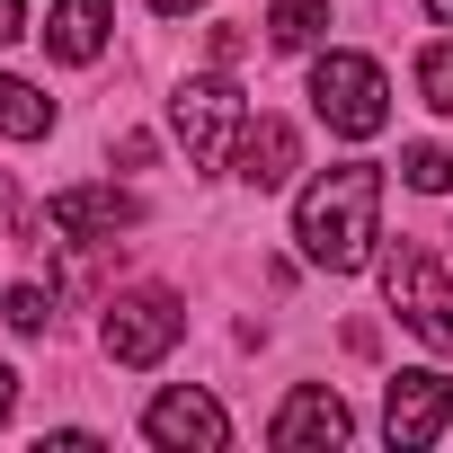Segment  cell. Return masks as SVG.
Returning a JSON list of instances; mask_svg holds the SVG:
<instances>
[{
  "instance_id": "1",
  "label": "cell",
  "mask_w": 453,
  "mask_h": 453,
  "mask_svg": "<svg viewBox=\"0 0 453 453\" xmlns=\"http://www.w3.org/2000/svg\"><path fill=\"white\" fill-rule=\"evenodd\" d=\"M294 241H303L311 267L356 276V267L373 258V241H382V169H373V160L320 169V178L303 187V204H294Z\"/></svg>"
},
{
  "instance_id": "2",
  "label": "cell",
  "mask_w": 453,
  "mask_h": 453,
  "mask_svg": "<svg viewBox=\"0 0 453 453\" xmlns=\"http://www.w3.org/2000/svg\"><path fill=\"white\" fill-rule=\"evenodd\" d=\"M311 116H320L329 134H347V142H373V134L391 125V81H382V63H365V54H320V63H311Z\"/></svg>"
},
{
  "instance_id": "3",
  "label": "cell",
  "mask_w": 453,
  "mask_h": 453,
  "mask_svg": "<svg viewBox=\"0 0 453 453\" xmlns=\"http://www.w3.org/2000/svg\"><path fill=\"white\" fill-rule=\"evenodd\" d=\"M169 125H178V142H187V160H196V169H232V142H241L250 107H241V89L222 81V72H196V81H178Z\"/></svg>"
},
{
  "instance_id": "4",
  "label": "cell",
  "mask_w": 453,
  "mask_h": 453,
  "mask_svg": "<svg viewBox=\"0 0 453 453\" xmlns=\"http://www.w3.org/2000/svg\"><path fill=\"white\" fill-rule=\"evenodd\" d=\"M178 338H187V303H178V294H160V285L116 294V303H107V329H98V347H107L116 365H134V373H142V365H160Z\"/></svg>"
},
{
  "instance_id": "5",
  "label": "cell",
  "mask_w": 453,
  "mask_h": 453,
  "mask_svg": "<svg viewBox=\"0 0 453 453\" xmlns=\"http://www.w3.org/2000/svg\"><path fill=\"white\" fill-rule=\"evenodd\" d=\"M382 294H391V311H400L435 356H453V285H444V267H435L426 250L400 241V250L382 258Z\"/></svg>"
},
{
  "instance_id": "6",
  "label": "cell",
  "mask_w": 453,
  "mask_h": 453,
  "mask_svg": "<svg viewBox=\"0 0 453 453\" xmlns=\"http://www.w3.org/2000/svg\"><path fill=\"white\" fill-rule=\"evenodd\" d=\"M142 435H151V444H169V453H222V444H232V418H222V400H213V391L178 382V391H160V400L142 409Z\"/></svg>"
},
{
  "instance_id": "7",
  "label": "cell",
  "mask_w": 453,
  "mask_h": 453,
  "mask_svg": "<svg viewBox=\"0 0 453 453\" xmlns=\"http://www.w3.org/2000/svg\"><path fill=\"white\" fill-rule=\"evenodd\" d=\"M453 426V382L444 373H391V391H382V435L400 444V453H418V444H435Z\"/></svg>"
},
{
  "instance_id": "8",
  "label": "cell",
  "mask_w": 453,
  "mask_h": 453,
  "mask_svg": "<svg viewBox=\"0 0 453 453\" xmlns=\"http://www.w3.org/2000/svg\"><path fill=\"white\" fill-rule=\"evenodd\" d=\"M134 222H142V196H125V187H63L45 204V232H63V241H116Z\"/></svg>"
},
{
  "instance_id": "9",
  "label": "cell",
  "mask_w": 453,
  "mask_h": 453,
  "mask_svg": "<svg viewBox=\"0 0 453 453\" xmlns=\"http://www.w3.org/2000/svg\"><path fill=\"white\" fill-rule=\"evenodd\" d=\"M294 160H303V142H294V125H285V116H250V125H241V142H232V178H241V187H258V196H267V187H285V178H294Z\"/></svg>"
},
{
  "instance_id": "10",
  "label": "cell",
  "mask_w": 453,
  "mask_h": 453,
  "mask_svg": "<svg viewBox=\"0 0 453 453\" xmlns=\"http://www.w3.org/2000/svg\"><path fill=\"white\" fill-rule=\"evenodd\" d=\"M347 426H356V418H347V400H338L329 382H303V391L276 409V426H267V435H276L285 453H303V444H347Z\"/></svg>"
},
{
  "instance_id": "11",
  "label": "cell",
  "mask_w": 453,
  "mask_h": 453,
  "mask_svg": "<svg viewBox=\"0 0 453 453\" xmlns=\"http://www.w3.org/2000/svg\"><path fill=\"white\" fill-rule=\"evenodd\" d=\"M107 27H116L107 0H54L45 45H54V63H98V54H107Z\"/></svg>"
},
{
  "instance_id": "12",
  "label": "cell",
  "mask_w": 453,
  "mask_h": 453,
  "mask_svg": "<svg viewBox=\"0 0 453 453\" xmlns=\"http://www.w3.org/2000/svg\"><path fill=\"white\" fill-rule=\"evenodd\" d=\"M0 134H10V142H45V134H54V98H45L36 81H10V72H0Z\"/></svg>"
},
{
  "instance_id": "13",
  "label": "cell",
  "mask_w": 453,
  "mask_h": 453,
  "mask_svg": "<svg viewBox=\"0 0 453 453\" xmlns=\"http://www.w3.org/2000/svg\"><path fill=\"white\" fill-rule=\"evenodd\" d=\"M320 27H329V0H276V10H267V36H276L285 54L320 45Z\"/></svg>"
},
{
  "instance_id": "14",
  "label": "cell",
  "mask_w": 453,
  "mask_h": 453,
  "mask_svg": "<svg viewBox=\"0 0 453 453\" xmlns=\"http://www.w3.org/2000/svg\"><path fill=\"white\" fill-rule=\"evenodd\" d=\"M400 178H409L418 196H453V151H444V142H409V151H400Z\"/></svg>"
},
{
  "instance_id": "15",
  "label": "cell",
  "mask_w": 453,
  "mask_h": 453,
  "mask_svg": "<svg viewBox=\"0 0 453 453\" xmlns=\"http://www.w3.org/2000/svg\"><path fill=\"white\" fill-rule=\"evenodd\" d=\"M418 98H426V107H435V116H453V36H444V45H426V54H418Z\"/></svg>"
},
{
  "instance_id": "16",
  "label": "cell",
  "mask_w": 453,
  "mask_h": 453,
  "mask_svg": "<svg viewBox=\"0 0 453 453\" xmlns=\"http://www.w3.org/2000/svg\"><path fill=\"white\" fill-rule=\"evenodd\" d=\"M0 311H10L19 338H45V329H54V294H45V285H10V303H0Z\"/></svg>"
},
{
  "instance_id": "17",
  "label": "cell",
  "mask_w": 453,
  "mask_h": 453,
  "mask_svg": "<svg viewBox=\"0 0 453 453\" xmlns=\"http://www.w3.org/2000/svg\"><path fill=\"white\" fill-rule=\"evenodd\" d=\"M0 222H10V232H19V222H27V204H19V187H10V169H0Z\"/></svg>"
},
{
  "instance_id": "18",
  "label": "cell",
  "mask_w": 453,
  "mask_h": 453,
  "mask_svg": "<svg viewBox=\"0 0 453 453\" xmlns=\"http://www.w3.org/2000/svg\"><path fill=\"white\" fill-rule=\"evenodd\" d=\"M19 27H27V0H0V45H10Z\"/></svg>"
},
{
  "instance_id": "19",
  "label": "cell",
  "mask_w": 453,
  "mask_h": 453,
  "mask_svg": "<svg viewBox=\"0 0 453 453\" xmlns=\"http://www.w3.org/2000/svg\"><path fill=\"white\" fill-rule=\"evenodd\" d=\"M10 409H19V373L0 365V426H10Z\"/></svg>"
},
{
  "instance_id": "20",
  "label": "cell",
  "mask_w": 453,
  "mask_h": 453,
  "mask_svg": "<svg viewBox=\"0 0 453 453\" xmlns=\"http://www.w3.org/2000/svg\"><path fill=\"white\" fill-rule=\"evenodd\" d=\"M151 10H160V19H187V10H204V0H151Z\"/></svg>"
},
{
  "instance_id": "21",
  "label": "cell",
  "mask_w": 453,
  "mask_h": 453,
  "mask_svg": "<svg viewBox=\"0 0 453 453\" xmlns=\"http://www.w3.org/2000/svg\"><path fill=\"white\" fill-rule=\"evenodd\" d=\"M426 10H435V19H444V27H453V0H426Z\"/></svg>"
}]
</instances>
